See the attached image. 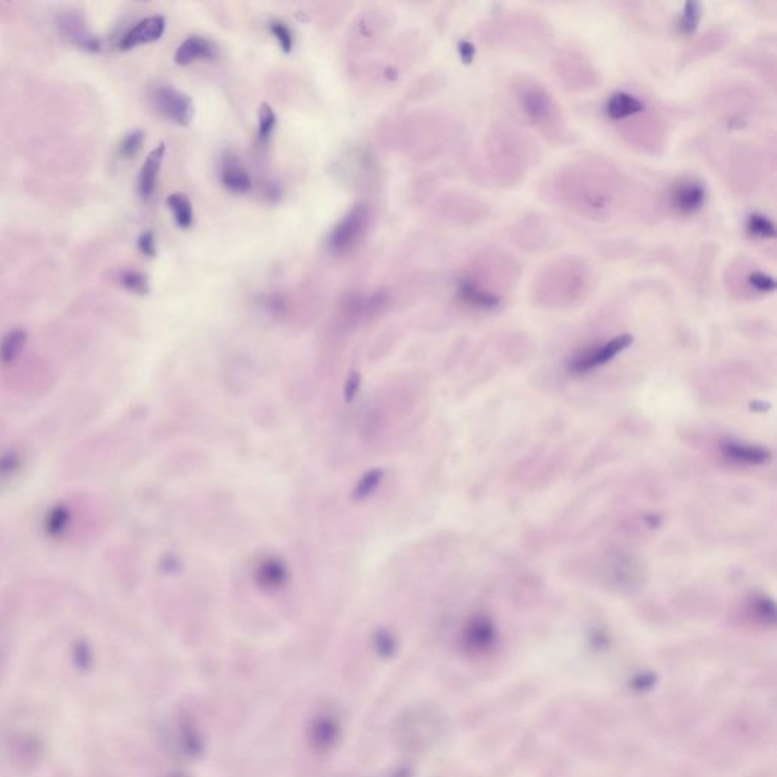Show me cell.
Instances as JSON below:
<instances>
[{
    "instance_id": "1",
    "label": "cell",
    "mask_w": 777,
    "mask_h": 777,
    "mask_svg": "<svg viewBox=\"0 0 777 777\" xmlns=\"http://www.w3.org/2000/svg\"><path fill=\"white\" fill-rule=\"evenodd\" d=\"M369 225V210L365 205L351 208L345 218L333 228L328 236V249L334 254H345L359 245Z\"/></svg>"
},
{
    "instance_id": "10",
    "label": "cell",
    "mask_w": 777,
    "mask_h": 777,
    "mask_svg": "<svg viewBox=\"0 0 777 777\" xmlns=\"http://www.w3.org/2000/svg\"><path fill=\"white\" fill-rule=\"evenodd\" d=\"M164 154H166V145L160 143L151 154L146 158L143 163L142 170L139 175V193L145 201L154 196L155 189H157L158 175H160V167L163 164Z\"/></svg>"
},
{
    "instance_id": "14",
    "label": "cell",
    "mask_w": 777,
    "mask_h": 777,
    "mask_svg": "<svg viewBox=\"0 0 777 777\" xmlns=\"http://www.w3.org/2000/svg\"><path fill=\"white\" fill-rule=\"evenodd\" d=\"M166 202L167 207L174 214L175 224L183 230H189L193 225V207L190 199L184 193H172Z\"/></svg>"
},
{
    "instance_id": "19",
    "label": "cell",
    "mask_w": 777,
    "mask_h": 777,
    "mask_svg": "<svg viewBox=\"0 0 777 777\" xmlns=\"http://www.w3.org/2000/svg\"><path fill=\"white\" fill-rule=\"evenodd\" d=\"M143 143H145V133L137 129V131H131L123 137L122 142L119 145L120 157L129 158L136 157L142 149Z\"/></svg>"
},
{
    "instance_id": "25",
    "label": "cell",
    "mask_w": 777,
    "mask_h": 777,
    "mask_svg": "<svg viewBox=\"0 0 777 777\" xmlns=\"http://www.w3.org/2000/svg\"><path fill=\"white\" fill-rule=\"evenodd\" d=\"M472 48L468 45V43H462L460 45V54H462L463 60H465V63H469V60H471L472 57Z\"/></svg>"
},
{
    "instance_id": "24",
    "label": "cell",
    "mask_w": 777,
    "mask_h": 777,
    "mask_svg": "<svg viewBox=\"0 0 777 777\" xmlns=\"http://www.w3.org/2000/svg\"><path fill=\"white\" fill-rule=\"evenodd\" d=\"M380 472H369L368 476L365 477V479L362 480V483H360L359 489H357V494L362 497V495H368L369 492L374 491L375 486L378 485V482H380Z\"/></svg>"
},
{
    "instance_id": "9",
    "label": "cell",
    "mask_w": 777,
    "mask_h": 777,
    "mask_svg": "<svg viewBox=\"0 0 777 777\" xmlns=\"http://www.w3.org/2000/svg\"><path fill=\"white\" fill-rule=\"evenodd\" d=\"M721 453L726 459L740 465L759 466L770 462L771 453L756 445L744 444V442L724 441L720 445Z\"/></svg>"
},
{
    "instance_id": "17",
    "label": "cell",
    "mask_w": 777,
    "mask_h": 777,
    "mask_svg": "<svg viewBox=\"0 0 777 777\" xmlns=\"http://www.w3.org/2000/svg\"><path fill=\"white\" fill-rule=\"evenodd\" d=\"M746 230L749 236L762 240L773 239L774 234H776L773 222L764 214H752L747 219Z\"/></svg>"
},
{
    "instance_id": "13",
    "label": "cell",
    "mask_w": 777,
    "mask_h": 777,
    "mask_svg": "<svg viewBox=\"0 0 777 777\" xmlns=\"http://www.w3.org/2000/svg\"><path fill=\"white\" fill-rule=\"evenodd\" d=\"M222 184L233 193H248L252 189L251 177L236 161H227L222 169Z\"/></svg>"
},
{
    "instance_id": "5",
    "label": "cell",
    "mask_w": 777,
    "mask_h": 777,
    "mask_svg": "<svg viewBox=\"0 0 777 777\" xmlns=\"http://www.w3.org/2000/svg\"><path fill=\"white\" fill-rule=\"evenodd\" d=\"M670 202L682 216L699 213L706 204V187L693 178H682L671 187Z\"/></svg>"
},
{
    "instance_id": "16",
    "label": "cell",
    "mask_w": 777,
    "mask_h": 777,
    "mask_svg": "<svg viewBox=\"0 0 777 777\" xmlns=\"http://www.w3.org/2000/svg\"><path fill=\"white\" fill-rule=\"evenodd\" d=\"M277 125V116L268 104H263L258 110V142L268 145Z\"/></svg>"
},
{
    "instance_id": "23",
    "label": "cell",
    "mask_w": 777,
    "mask_h": 777,
    "mask_svg": "<svg viewBox=\"0 0 777 777\" xmlns=\"http://www.w3.org/2000/svg\"><path fill=\"white\" fill-rule=\"evenodd\" d=\"M139 249L148 257H155V254H157V242H155V236L152 231H146V233L140 236Z\"/></svg>"
},
{
    "instance_id": "7",
    "label": "cell",
    "mask_w": 777,
    "mask_h": 777,
    "mask_svg": "<svg viewBox=\"0 0 777 777\" xmlns=\"http://www.w3.org/2000/svg\"><path fill=\"white\" fill-rule=\"evenodd\" d=\"M60 29L73 45L82 51L98 52L101 49L99 38L87 28L82 17L75 13L63 14L60 17Z\"/></svg>"
},
{
    "instance_id": "4",
    "label": "cell",
    "mask_w": 777,
    "mask_h": 777,
    "mask_svg": "<svg viewBox=\"0 0 777 777\" xmlns=\"http://www.w3.org/2000/svg\"><path fill=\"white\" fill-rule=\"evenodd\" d=\"M520 104L526 116L536 125H550L557 119L556 105L541 85H523L520 92Z\"/></svg>"
},
{
    "instance_id": "15",
    "label": "cell",
    "mask_w": 777,
    "mask_h": 777,
    "mask_svg": "<svg viewBox=\"0 0 777 777\" xmlns=\"http://www.w3.org/2000/svg\"><path fill=\"white\" fill-rule=\"evenodd\" d=\"M258 580H260L262 585L269 586V588H278V586L286 582V568L278 560H266V562L260 565Z\"/></svg>"
},
{
    "instance_id": "2",
    "label": "cell",
    "mask_w": 777,
    "mask_h": 777,
    "mask_svg": "<svg viewBox=\"0 0 777 777\" xmlns=\"http://www.w3.org/2000/svg\"><path fill=\"white\" fill-rule=\"evenodd\" d=\"M633 343V337L630 334H620L612 337L608 342L597 343L594 347L582 351L579 356L574 357L570 363L571 374L583 375L589 374L594 369L601 368L606 363L612 362L618 354L626 351Z\"/></svg>"
},
{
    "instance_id": "3",
    "label": "cell",
    "mask_w": 777,
    "mask_h": 777,
    "mask_svg": "<svg viewBox=\"0 0 777 777\" xmlns=\"http://www.w3.org/2000/svg\"><path fill=\"white\" fill-rule=\"evenodd\" d=\"M152 107L166 117L181 126H189L195 117V105L192 99L184 93L178 92L169 85H158L151 90Z\"/></svg>"
},
{
    "instance_id": "6",
    "label": "cell",
    "mask_w": 777,
    "mask_h": 777,
    "mask_svg": "<svg viewBox=\"0 0 777 777\" xmlns=\"http://www.w3.org/2000/svg\"><path fill=\"white\" fill-rule=\"evenodd\" d=\"M457 295L460 301L465 302L471 309L483 310V312H492L497 310L501 304V296L492 290L483 287L479 281L474 278H462L457 287Z\"/></svg>"
},
{
    "instance_id": "8",
    "label": "cell",
    "mask_w": 777,
    "mask_h": 777,
    "mask_svg": "<svg viewBox=\"0 0 777 777\" xmlns=\"http://www.w3.org/2000/svg\"><path fill=\"white\" fill-rule=\"evenodd\" d=\"M164 29H166V20H164V17L152 16L148 17V19H143L142 22L137 23V25L122 38V41H120V48H122L123 51H128V49L137 48V46L157 41L158 38L163 35Z\"/></svg>"
},
{
    "instance_id": "18",
    "label": "cell",
    "mask_w": 777,
    "mask_h": 777,
    "mask_svg": "<svg viewBox=\"0 0 777 777\" xmlns=\"http://www.w3.org/2000/svg\"><path fill=\"white\" fill-rule=\"evenodd\" d=\"M700 19H702V8L697 2H689L683 8L682 16H680L677 28L682 34L689 35L696 31L699 26Z\"/></svg>"
},
{
    "instance_id": "12",
    "label": "cell",
    "mask_w": 777,
    "mask_h": 777,
    "mask_svg": "<svg viewBox=\"0 0 777 777\" xmlns=\"http://www.w3.org/2000/svg\"><path fill=\"white\" fill-rule=\"evenodd\" d=\"M606 114L609 119L620 122L645 110L644 102L627 92L614 93L606 102Z\"/></svg>"
},
{
    "instance_id": "20",
    "label": "cell",
    "mask_w": 777,
    "mask_h": 777,
    "mask_svg": "<svg viewBox=\"0 0 777 777\" xmlns=\"http://www.w3.org/2000/svg\"><path fill=\"white\" fill-rule=\"evenodd\" d=\"M125 289L131 290L133 293H139V295H145L149 292L148 278L145 275L140 274L137 271H125L120 277Z\"/></svg>"
},
{
    "instance_id": "21",
    "label": "cell",
    "mask_w": 777,
    "mask_h": 777,
    "mask_svg": "<svg viewBox=\"0 0 777 777\" xmlns=\"http://www.w3.org/2000/svg\"><path fill=\"white\" fill-rule=\"evenodd\" d=\"M269 29H271L272 35L277 38L283 52L289 54L293 49V34L292 31H290L289 26L275 20V22H272L271 25H269Z\"/></svg>"
},
{
    "instance_id": "11",
    "label": "cell",
    "mask_w": 777,
    "mask_h": 777,
    "mask_svg": "<svg viewBox=\"0 0 777 777\" xmlns=\"http://www.w3.org/2000/svg\"><path fill=\"white\" fill-rule=\"evenodd\" d=\"M216 52L218 49L210 40L193 35L178 48L177 54H175V63L180 64V66H189L195 61L213 60L216 57Z\"/></svg>"
},
{
    "instance_id": "22",
    "label": "cell",
    "mask_w": 777,
    "mask_h": 777,
    "mask_svg": "<svg viewBox=\"0 0 777 777\" xmlns=\"http://www.w3.org/2000/svg\"><path fill=\"white\" fill-rule=\"evenodd\" d=\"M747 280H749L750 286L759 293L773 292L776 289V283H774L773 278L761 271L752 272L747 277Z\"/></svg>"
}]
</instances>
